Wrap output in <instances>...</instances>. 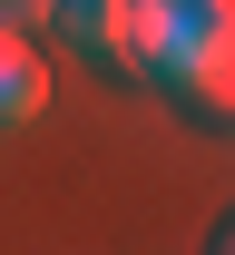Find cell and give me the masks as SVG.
Segmentation results:
<instances>
[{
	"mask_svg": "<svg viewBox=\"0 0 235 255\" xmlns=\"http://www.w3.org/2000/svg\"><path fill=\"white\" fill-rule=\"evenodd\" d=\"M49 30L88 59H118V30H128V0H49Z\"/></svg>",
	"mask_w": 235,
	"mask_h": 255,
	"instance_id": "cell-1",
	"label": "cell"
},
{
	"mask_svg": "<svg viewBox=\"0 0 235 255\" xmlns=\"http://www.w3.org/2000/svg\"><path fill=\"white\" fill-rule=\"evenodd\" d=\"M49 108V69H39L30 39H0V128H30Z\"/></svg>",
	"mask_w": 235,
	"mask_h": 255,
	"instance_id": "cell-2",
	"label": "cell"
},
{
	"mask_svg": "<svg viewBox=\"0 0 235 255\" xmlns=\"http://www.w3.org/2000/svg\"><path fill=\"white\" fill-rule=\"evenodd\" d=\"M49 30V0H0V39H30Z\"/></svg>",
	"mask_w": 235,
	"mask_h": 255,
	"instance_id": "cell-3",
	"label": "cell"
}]
</instances>
